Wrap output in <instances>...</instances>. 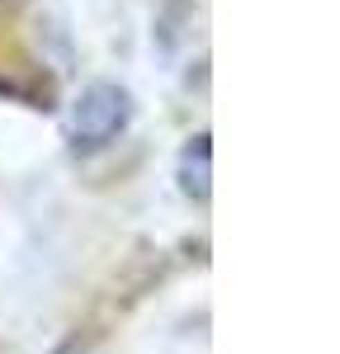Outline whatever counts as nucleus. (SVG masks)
I'll use <instances>...</instances> for the list:
<instances>
[{
	"label": "nucleus",
	"mask_w": 340,
	"mask_h": 354,
	"mask_svg": "<svg viewBox=\"0 0 340 354\" xmlns=\"http://www.w3.org/2000/svg\"><path fill=\"white\" fill-rule=\"evenodd\" d=\"M128 113H133L128 90H118V85H109V81L81 90V100H76V109H71V137H76V147H85V151L109 147L113 137L123 133Z\"/></svg>",
	"instance_id": "1"
},
{
	"label": "nucleus",
	"mask_w": 340,
	"mask_h": 354,
	"mask_svg": "<svg viewBox=\"0 0 340 354\" xmlns=\"http://www.w3.org/2000/svg\"><path fill=\"white\" fill-rule=\"evenodd\" d=\"M180 185L194 198H208V133L189 137V147L180 151Z\"/></svg>",
	"instance_id": "2"
}]
</instances>
